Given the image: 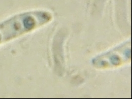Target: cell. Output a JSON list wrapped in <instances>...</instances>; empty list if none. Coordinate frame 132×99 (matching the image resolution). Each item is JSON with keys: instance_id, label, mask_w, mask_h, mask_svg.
<instances>
[{"instance_id": "obj_1", "label": "cell", "mask_w": 132, "mask_h": 99, "mask_svg": "<svg viewBox=\"0 0 132 99\" xmlns=\"http://www.w3.org/2000/svg\"><path fill=\"white\" fill-rule=\"evenodd\" d=\"M131 42H126L109 52L102 54L93 60V64L98 69L118 67L131 58Z\"/></svg>"}]
</instances>
